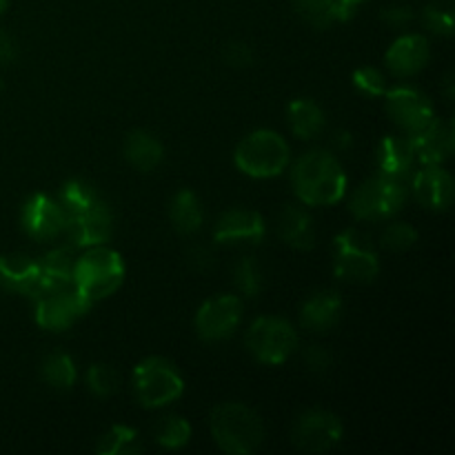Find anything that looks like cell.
Listing matches in <instances>:
<instances>
[{
  "instance_id": "6da1fadb",
  "label": "cell",
  "mask_w": 455,
  "mask_h": 455,
  "mask_svg": "<svg viewBox=\"0 0 455 455\" xmlns=\"http://www.w3.org/2000/svg\"><path fill=\"white\" fill-rule=\"evenodd\" d=\"M58 204L65 212V231L74 247L87 249L109 243L114 218L96 187L84 180L65 182Z\"/></svg>"
},
{
  "instance_id": "7a4b0ae2",
  "label": "cell",
  "mask_w": 455,
  "mask_h": 455,
  "mask_svg": "<svg viewBox=\"0 0 455 455\" xmlns=\"http://www.w3.org/2000/svg\"><path fill=\"white\" fill-rule=\"evenodd\" d=\"M293 191L309 207L336 204L347 194V176L338 158L329 151H307L296 160L291 172Z\"/></svg>"
},
{
  "instance_id": "3957f363",
  "label": "cell",
  "mask_w": 455,
  "mask_h": 455,
  "mask_svg": "<svg viewBox=\"0 0 455 455\" xmlns=\"http://www.w3.org/2000/svg\"><path fill=\"white\" fill-rule=\"evenodd\" d=\"M209 427H212V435L218 447L231 455L258 451L265 438L260 416L243 403L218 404L209 418Z\"/></svg>"
},
{
  "instance_id": "277c9868",
  "label": "cell",
  "mask_w": 455,
  "mask_h": 455,
  "mask_svg": "<svg viewBox=\"0 0 455 455\" xmlns=\"http://www.w3.org/2000/svg\"><path fill=\"white\" fill-rule=\"evenodd\" d=\"M124 280V260L118 251L96 244L76 260L74 284L89 302L111 296Z\"/></svg>"
},
{
  "instance_id": "5b68a950",
  "label": "cell",
  "mask_w": 455,
  "mask_h": 455,
  "mask_svg": "<svg viewBox=\"0 0 455 455\" xmlns=\"http://www.w3.org/2000/svg\"><path fill=\"white\" fill-rule=\"evenodd\" d=\"M291 151L284 138L271 129H258L244 136L234 151V163L249 178H274L287 169Z\"/></svg>"
},
{
  "instance_id": "8992f818",
  "label": "cell",
  "mask_w": 455,
  "mask_h": 455,
  "mask_svg": "<svg viewBox=\"0 0 455 455\" xmlns=\"http://www.w3.org/2000/svg\"><path fill=\"white\" fill-rule=\"evenodd\" d=\"M333 274L354 284H369L380 274L371 238L358 229H345L333 240Z\"/></svg>"
},
{
  "instance_id": "52a82bcc",
  "label": "cell",
  "mask_w": 455,
  "mask_h": 455,
  "mask_svg": "<svg viewBox=\"0 0 455 455\" xmlns=\"http://www.w3.org/2000/svg\"><path fill=\"white\" fill-rule=\"evenodd\" d=\"M133 391L142 407L160 409L185 394V380L173 363L160 355H151L133 369Z\"/></svg>"
},
{
  "instance_id": "ba28073f",
  "label": "cell",
  "mask_w": 455,
  "mask_h": 455,
  "mask_svg": "<svg viewBox=\"0 0 455 455\" xmlns=\"http://www.w3.org/2000/svg\"><path fill=\"white\" fill-rule=\"evenodd\" d=\"M407 189L400 180L394 178L378 176L363 182L358 189L351 194L349 209L358 220L378 222L395 216L407 203Z\"/></svg>"
},
{
  "instance_id": "9c48e42d",
  "label": "cell",
  "mask_w": 455,
  "mask_h": 455,
  "mask_svg": "<svg viewBox=\"0 0 455 455\" xmlns=\"http://www.w3.org/2000/svg\"><path fill=\"white\" fill-rule=\"evenodd\" d=\"M247 349L258 363L269 364V367H278L284 364L298 349V336L296 329L283 318H258L256 323L249 327L247 338Z\"/></svg>"
},
{
  "instance_id": "30bf717a",
  "label": "cell",
  "mask_w": 455,
  "mask_h": 455,
  "mask_svg": "<svg viewBox=\"0 0 455 455\" xmlns=\"http://www.w3.org/2000/svg\"><path fill=\"white\" fill-rule=\"evenodd\" d=\"M34 300L36 323L43 329H47V331H62V329H69L71 324L78 323V320L92 309V302L78 291L76 284L40 293Z\"/></svg>"
},
{
  "instance_id": "8fae6325",
  "label": "cell",
  "mask_w": 455,
  "mask_h": 455,
  "mask_svg": "<svg viewBox=\"0 0 455 455\" xmlns=\"http://www.w3.org/2000/svg\"><path fill=\"white\" fill-rule=\"evenodd\" d=\"M342 434L345 427L336 413L309 409L293 425V444L307 453H327L340 444Z\"/></svg>"
},
{
  "instance_id": "7c38bea8",
  "label": "cell",
  "mask_w": 455,
  "mask_h": 455,
  "mask_svg": "<svg viewBox=\"0 0 455 455\" xmlns=\"http://www.w3.org/2000/svg\"><path fill=\"white\" fill-rule=\"evenodd\" d=\"M385 109L389 118L403 129L407 136H416L435 118L434 105L429 98L418 89L398 84L385 92Z\"/></svg>"
},
{
  "instance_id": "4fadbf2b",
  "label": "cell",
  "mask_w": 455,
  "mask_h": 455,
  "mask_svg": "<svg viewBox=\"0 0 455 455\" xmlns=\"http://www.w3.org/2000/svg\"><path fill=\"white\" fill-rule=\"evenodd\" d=\"M243 320V300L238 296H216L196 314V331L204 342H220L238 329Z\"/></svg>"
},
{
  "instance_id": "5bb4252c",
  "label": "cell",
  "mask_w": 455,
  "mask_h": 455,
  "mask_svg": "<svg viewBox=\"0 0 455 455\" xmlns=\"http://www.w3.org/2000/svg\"><path fill=\"white\" fill-rule=\"evenodd\" d=\"M22 229L34 240H53L65 231V212L58 200L44 194H34L20 213Z\"/></svg>"
},
{
  "instance_id": "9a60e30c",
  "label": "cell",
  "mask_w": 455,
  "mask_h": 455,
  "mask_svg": "<svg viewBox=\"0 0 455 455\" xmlns=\"http://www.w3.org/2000/svg\"><path fill=\"white\" fill-rule=\"evenodd\" d=\"M265 218L253 209H229L222 213L213 227V240L220 244H238L249 243L258 244L265 238Z\"/></svg>"
},
{
  "instance_id": "2e32d148",
  "label": "cell",
  "mask_w": 455,
  "mask_h": 455,
  "mask_svg": "<svg viewBox=\"0 0 455 455\" xmlns=\"http://www.w3.org/2000/svg\"><path fill=\"white\" fill-rule=\"evenodd\" d=\"M411 191L422 207L431 212H444L451 207L455 185L451 173L444 172L440 164H425L420 172L413 173Z\"/></svg>"
},
{
  "instance_id": "e0dca14e",
  "label": "cell",
  "mask_w": 455,
  "mask_h": 455,
  "mask_svg": "<svg viewBox=\"0 0 455 455\" xmlns=\"http://www.w3.org/2000/svg\"><path fill=\"white\" fill-rule=\"evenodd\" d=\"M416 158L422 164H443L455 149V127L451 120L434 118L422 132L411 136Z\"/></svg>"
},
{
  "instance_id": "ac0fdd59",
  "label": "cell",
  "mask_w": 455,
  "mask_h": 455,
  "mask_svg": "<svg viewBox=\"0 0 455 455\" xmlns=\"http://www.w3.org/2000/svg\"><path fill=\"white\" fill-rule=\"evenodd\" d=\"M431 58L429 40L420 34H409L395 40L387 52L385 62L391 74L398 78H409V76L420 74Z\"/></svg>"
},
{
  "instance_id": "d6986e66",
  "label": "cell",
  "mask_w": 455,
  "mask_h": 455,
  "mask_svg": "<svg viewBox=\"0 0 455 455\" xmlns=\"http://www.w3.org/2000/svg\"><path fill=\"white\" fill-rule=\"evenodd\" d=\"M40 280V265L25 253L0 256V287L20 296L34 298Z\"/></svg>"
},
{
  "instance_id": "ffe728a7",
  "label": "cell",
  "mask_w": 455,
  "mask_h": 455,
  "mask_svg": "<svg viewBox=\"0 0 455 455\" xmlns=\"http://www.w3.org/2000/svg\"><path fill=\"white\" fill-rule=\"evenodd\" d=\"M378 169L380 176L403 180L413 172V164L418 163L416 149H413L411 136H387L378 145Z\"/></svg>"
},
{
  "instance_id": "44dd1931",
  "label": "cell",
  "mask_w": 455,
  "mask_h": 455,
  "mask_svg": "<svg viewBox=\"0 0 455 455\" xmlns=\"http://www.w3.org/2000/svg\"><path fill=\"white\" fill-rule=\"evenodd\" d=\"M342 298L338 291L331 289H323V291L314 293L307 298V302L300 309V323L302 327L309 331L324 333L329 329L336 327L342 318Z\"/></svg>"
},
{
  "instance_id": "7402d4cb",
  "label": "cell",
  "mask_w": 455,
  "mask_h": 455,
  "mask_svg": "<svg viewBox=\"0 0 455 455\" xmlns=\"http://www.w3.org/2000/svg\"><path fill=\"white\" fill-rule=\"evenodd\" d=\"M278 234L289 247L298 251H309L315 244V225L305 207L287 204L278 216Z\"/></svg>"
},
{
  "instance_id": "603a6c76",
  "label": "cell",
  "mask_w": 455,
  "mask_h": 455,
  "mask_svg": "<svg viewBox=\"0 0 455 455\" xmlns=\"http://www.w3.org/2000/svg\"><path fill=\"white\" fill-rule=\"evenodd\" d=\"M38 265H40V280H38V289H36V296L74 284L76 258L71 256V249L67 247L52 249V251H49Z\"/></svg>"
},
{
  "instance_id": "cb8c5ba5",
  "label": "cell",
  "mask_w": 455,
  "mask_h": 455,
  "mask_svg": "<svg viewBox=\"0 0 455 455\" xmlns=\"http://www.w3.org/2000/svg\"><path fill=\"white\" fill-rule=\"evenodd\" d=\"M124 158L132 167H136L138 172L149 173L163 163L164 149L160 145L158 138L154 133L145 132V129H136V132H129L124 138Z\"/></svg>"
},
{
  "instance_id": "d4e9b609",
  "label": "cell",
  "mask_w": 455,
  "mask_h": 455,
  "mask_svg": "<svg viewBox=\"0 0 455 455\" xmlns=\"http://www.w3.org/2000/svg\"><path fill=\"white\" fill-rule=\"evenodd\" d=\"M287 120L291 132L296 133L302 140H311V138H318L324 132V120L323 109L318 107V102H314L311 98H298L291 100L287 109Z\"/></svg>"
},
{
  "instance_id": "484cf974",
  "label": "cell",
  "mask_w": 455,
  "mask_h": 455,
  "mask_svg": "<svg viewBox=\"0 0 455 455\" xmlns=\"http://www.w3.org/2000/svg\"><path fill=\"white\" fill-rule=\"evenodd\" d=\"M293 9L318 29H327L333 22L349 20L354 16V9L347 7L345 0H293Z\"/></svg>"
},
{
  "instance_id": "4316f807",
  "label": "cell",
  "mask_w": 455,
  "mask_h": 455,
  "mask_svg": "<svg viewBox=\"0 0 455 455\" xmlns=\"http://www.w3.org/2000/svg\"><path fill=\"white\" fill-rule=\"evenodd\" d=\"M169 216H172L173 227L180 234H196V231H200V227L204 222L203 203H200V198L191 189H180L173 196Z\"/></svg>"
},
{
  "instance_id": "83f0119b",
  "label": "cell",
  "mask_w": 455,
  "mask_h": 455,
  "mask_svg": "<svg viewBox=\"0 0 455 455\" xmlns=\"http://www.w3.org/2000/svg\"><path fill=\"white\" fill-rule=\"evenodd\" d=\"M96 451L100 455H124L140 453V435L136 429L127 425H114L105 435H100L96 443Z\"/></svg>"
},
{
  "instance_id": "f1b7e54d",
  "label": "cell",
  "mask_w": 455,
  "mask_h": 455,
  "mask_svg": "<svg viewBox=\"0 0 455 455\" xmlns=\"http://www.w3.org/2000/svg\"><path fill=\"white\" fill-rule=\"evenodd\" d=\"M43 376L53 389L67 391L76 385L78 380V371H76V364L71 360L69 354L65 351H53L44 358L43 363Z\"/></svg>"
},
{
  "instance_id": "f546056e",
  "label": "cell",
  "mask_w": 455,
  "mask_h": 455,
  "mask_svg": "<svg viewBox=\"0 0 455 455\" xmlns=\"http://www.w3.org/2000/svg\"><path fill=\"white\" fill-rule=\"evenodd\" d=\"M156 443L164 449H182L191 440V425L180 416H164L154 429Z\"/></svg>"
},
{
  "instance_id": "4dcf8cb0",
  "label": "cell",
  "mask_w": 455,
  "mask_h": 455,
  "mask_svg": "<svg viewBox=\"0 0 455 455\" xmlns=\"http://www.w3.org/2000/svg\"><path fill=\"white\" fill-rule=\"evenodd\" d=\"M234 283H235V287H238V291L244 293V296L253 298L260 293L262 271H260V267H258L256 258H251V256L240 258L238 265H235V269H234Z\"/></svg>"
},
{
  "instance_id": "1f68e13d",
  "label": "cell",
  "mask_w": 455,
  "mask_h": 455,
  "mask_svg": "<svg viewBox=\"0 0 455 455\" xmlns=\"http://www.w3.org/2000/svg\"><path fill=\"white\" fill-rule=\"evenodd\" d=\"M118 382L120 378L111 364L96 363L89 367L87 385L92 389V394L98 395V398H109V395H114L118 391Z\"/></svg>"
},
{
  "instance_id": "d6a6232c",
  "label": "cell",
  "mask_w": 455,
  "mask_h": 455,
  "mask_svg": "<svg viewBox=\"0 0 455 455\" xmlns=\"http://www.w3.org/2000/svg\"><path fill=\"white\" fill-rule=\"evenodd\" d=\"M418 243V231L416 227L409 222H391L387 229L382 231L380 244L389 251H407L413 244Z\"/></svg>"
},
{
  "instance_id": "836d02e7",
  "label": "cell",
  "mask_w": 455,
  "mask_h": 455,
  "mask_svg": "<svg viewBox=\"0 0 455 455\" xmlns=\"http://www.w3.org/2000/svg\"><path fill=\"white\" fill-rule=\"evenodd\" d=\"M422 22L429 31L438 36L453 34V7L447 3H434L422 12Z\"/></svg>"
},
{
  "instance_id": "e575fe53",
  "label": "cell",
  "mask_w": 455,
  "mask_h": 455,
  "mask_svg": "<svg viewBox=\"0 0 455 455\" xmlns=\"http://www.w3.org/2000/svg\"><path fill=\"white\" fill-rule=\"evenodd\" d=\"M354 87L360 93H364V96L380 98L385 96L389 84H387L385 74L380 69H376V67H360V69L354 71Z\"/></svg>"
},
{
  "instance_id": "d590c367",
  "label": "cell",
  "mask_w": 455,
  "mask_h": 455,
  "mask_svg": "<svg viewBox=\"0 0 455 455\" xmlns=\"http://www.w3.org/2000/svg\"><path fill=\"white\" fill-rule=\"evenodd\" d=\"M225 60L229 62V67H235V69H244L253 62V52L249 44L244 43H229L222 52Z\"/></svg>"
},
{
  "instance_id": "8d00e7d4",
  "label": "cell",
  "mask_w": 455,
  "mask_h": 455,
  "mask_svg": "<svg viewBox=\"0 0 455 455\" xmlns=\"http://www.w3.org/2000/svg\"><path fill=\"white\" fill-rule=\"evenodd\" d=\"M305 360H307V367H309L311 371H324V369L331 364V355L327 354L324 347H309L305 354Z\"/></svg>"
},
{
  "instance_id": "74e56055",
  "label": "cell",
  "mask_w": 455,
  "mask_h": 455,
  "mask_svg": "<svg viewBox=\"0 0 455 455\" xmlns=\"http://www.w3.org/2000/svg\"><path fill=\"white\" fill-rule=\"evenodd\" d=\"M382 20L391 27H407L413 20V12L409 7H389L382 12Z\"/></svg>"
},
{
  "instance_id": "f35d334b",
  "label": "cell",
  "mask_w": 455,
  "mask_h": 455,
  "mask_svg": "<svg viewBox=\"0 0 455 455\" xmlns=\"http://www.w3.org/2000/svg\"><path fill=\"white\" fill-rule=\"evenodd\" d=\"M16 60V43L12 36L0 27V65H9Z\"/></svg>"
},
{
  "instance_id": "ab89813d",
  "label": "cell",
  "mask_w": 455,
  "mask_h": 455,
  "mask_svg": "<svg viewBox=\"0 0 455 455\" xmlns=\"http://www.w3.org/2000/svg\"><path fill=\"white\" fill-rule=\"evenodd\" d=\"M363 3H367V0H345L347 7H351V9H355L358 4H363Z\"/></svg>"
},
{
  "instance_id": "60d3db41",
  "label": "cell",
  "mask_w": 455,
  "mask_h": 455,
  "mask_svg": "<svg viewBox=\"0 0 455 455\" xmlns=\"http://www.w3.org/2000/svg\"><path fill=\"white\" fill-rule=\"evenodd\" d=\"M9 7V0H0V16H3L4 13V9Z\"/></svg>"
}]
</instances>
